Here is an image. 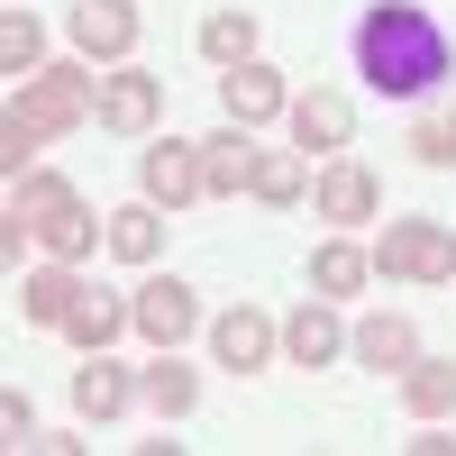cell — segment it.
I'll use <instances>...</instances> for the list:
<instances>
[{
  "label": "cell",
  "mask_w": 456,
  "mask_h": 456,
  "mask_svg": "<svg viewBox=\"0 0 456 456\" xmlns=\"http://www.w3.org/2000/svg\"><path fill=\"white\" fill-rule=\"evenodd\" d=\"M0 73H19V83H28V73H46V37H37V19H28V10L0 19Z\"/></svg>",
  "instance_id": "25"
},
{
  "label": "cell",
  "mask_w": 456,
  "mask_h": 456,
  "mask_svg": "<svg viewBox=\"0 0 456 456\" xmlns=\"http://www.w3.org/2000/svg\"><path fill=\"white\" fill-rule=\"evenodd\" d=\"M219 110H228L238 128H256V119H274V110H292V92H283L274 64H228V73H219Z\"/></svg>",
  "instance_id": "9"
},
{
  "label": "cell",
  "mask_w": 456,
  "mask_h": 456,
  "mask_svg": "<svg viewBox=\"0 0 456 456\" xmlns=\"http://www.w3.org/2000/svg\"><path fill=\"white\" fill-rule=\"evenodd\" d=\"M347 356H356V365H374V374H402L411 356H420V329L393 320V311H374L365 329H347Z\"/></svg>",
  "instance_id": "13"
},
{
  "label": "cell",
  "mask_w": 456,
  "mask_h": 456,
  "mask_svg": "<svg viewBox=\"0 0 456 456\" xmlns=\"http://www.w3.org/2000/svg\"><path fill=\"white\" fill-rule=\"evenodd\" d=\"M37 146H46V137H37L28 119H0V174H10V183H19V174L37 165Z\"/></svg>",
  "instance_id": "28"
},
{
  "label": "cell",
  "mask_w": 456,
  "mask_h": 456,
  "mask_svg": "<svg viewBox=\"0 0 456 456\" xmlns=\"http://www.w3.org/2000/svg\"><path fill=\"white\" fill-rule=\"evenodd\" d=\"M83 110H92V73H83V64H46V73H28V83H19L10 119H28L37 137H64Z\"/></svg>",
  "instance_id": "2"
},
{
  "label": "cell",
  "mask_w": 456,
  "mask_h": 456,
  "mask_svg": "<svg viewBox=\"0 0 456 456\" xmlns=\"http://www.w3.org/2000/svg\"><path fill=\"white\" fill-rule=\"evenodd\" d=\"M301 156H256V201H274V210H301Z\"/></svg>",
  "instance_id": "26"
},
{
  "label": "cell",
  "mask_w": 456,
  "mask_h": 456,
  "mask_svg": "<svg viewBox=\"0 0 456 456\" xmlns=\"http://www.w3.org/2000/svg\"><path fill=\"white\" fill-rule=\"evenodd\" d=\"M365 274H374V256H365V247H347V238H329V247L311 256V292H320V301H338V292H356Z\"/></svg>",
  "instance_id": "21"
},
{
  "label": "cell",
  "mask_w": 456,
  "mask_h": 456,
  "mask_svg": "<svg viewBox=\"0 0 456 456\" xmlns=\"http://www.w3.org/2000/svg\"><path fill=\"white\" fill-rule=\"evenodd\" d=\"M137 183H146V201H156V210L201 201V192H210V183H201V146H183V137L146 146V156H137Z\"/></svg>",
  "instance_id": "4"
},
{
  "label": "cell",
  "mask_w": 456,
  "mask_h": 456,
  "mask_svg": "<svg viewBox=\"0 0 456 456\" xmlns=\"http://www.w3.org/2000/svg\"><path fill=\"white\" fill-rule=\"evenodd\" d=\"M137 402L156 411V420H183V411L201 402V374H192V365H174V347H156V365L137 374Z\"/></svg>",
  "instance_id": "15"
},
{
  "label": "cell",
  "mask_w": 456,
  "mask_h": 456,
  "mask_svg": "<svg viewBox=\"0 0 456 456\" xmlns=\"http://www.w3.org/2000/svg\"><path fill=\"white\" fill-rule=\"evenodd\" d=\"M347 46H356V73H365L374 101H429L447 83V28L420 0H374Z\"/></svg>",
  "instance_id": "1"
},
{
  "label": "cell",
  "mask_w": 456,
  "mask_h": 456,
  "mask_svg": "<svg viewBox=\"0 0 456 456\" xmlns=\"http://www.w3.org/2000/svg\"><path fill=\"white\" fill-rule=\"evenodd\" d=\"M128 311H137V338H146V347H183V338L201 329V301H192V283H174V274H156V283H146V292L128 301Z\"/></svg>",
  "instance_id": "5"
},
{
  "label": "cell",
  "mask_w": 456,
  "mask_h": 456,
  "mask_svg": "<svg viewBox=\"0 0 456 456\" xmlns=\"http://www.w3.org/2000/svg\"><path fill=\"white\" fill-rule=\"evenodd\" d=\"M201 55L228 73V64H256V19L247 10H210L201 19Z\"/></svg>",
  "instance_id": "22"
},
{
  "label": "cell",
  "mask_w": 456,
  "mask_h": 456,
  "mask_svg": "<svg viewBox=\"0 0 456 456\" xmlns=\"http://www.w3.org/2000/svg\"><path fill=\"white\" fill-rule=\"evenodd\" d=\"M156 247H165V219H156V201L110 210V256H119V265H156Z\"/></svg>",
  "instance_id": "20"
},
{
  "label": "cell",
  "mask_w": 456,
  "mask_h": 456,
  "mask_svg": "<svg viewBox=\"0 0 456 456\" xmlns=\"http://www.w3.org/2000/svg\"><path fill=\"white\" fill-rule=\"evenodd\" d=\"M83 292H92V283H83V274H73V265L55 256V265H37V274L19 283V320H37V329H64Z\"/></svg>",
  "instance_id": "11"
},
{
  "label": "cell",
  "mask_w": 456,
  "mask_h": 456,
  "mask_svg": "<svg viewBox=\"0 0 456 456\" xmlns=\"http://www.w3.org/2000/svg\"><path fill=\"white\" fill-rule=\"evenodd\" d=\"M119 329H137V311H128V301H110V292H83V301H73V320H64V338H73L83 356H101Z\"/></svg>",
  "instance_id": "19"
},
{
  "label": "cell",
  "mask_w": 456,
  "mask_h": 456,
  "mask_svg": "<svg viewBox=\"0 0 456 456\" xmlns=\"http://www.w3.org/2000/svg\"><path fill=\"white\" fill-rule=\"evenodd\" d=\"M402 411H411V420H447V411H456V365L447 356H411L402 365Z\"/></svg>",
  "instance_id": "16"
},
{
  "label": "cell",
  "mask_w": 456,
  "mask_h": 456,
  "mask_svg": "<svg viewBox=\"0 0 456 456\" xmlns=\"http://www.w3.org/2000/svg\"><path fill=\"white\" fill-rule=\"evenodd\" d=\"M64 201H73V183H64V174H19V183H10V219L28 228V238H37V219H55Z\"/></svg>",
  "instance_id": "24"
},
{
  "label": "cell",
  "mask_w": 456,
  "mask_h": 456,
  "mask_svg": "<svg viewBox=\"0 0 456 456\" xmlns=\"http://www.w3.org/2000/svg\"><path fill=\"white\" fill-rule=\"evenodd\" d=\"M0 438H10V447H37V411L10 393V402H0Z\"/></svg>",
  "instance_id": "29"
},
{
  "label": "cell",
  "mask_w": 456,
  "mask_h": 456,
  "mask_svg": "<svg viewBox=\"0 0 456 456\" xmlns=\"http://www.w3.org/2000/svg\"><path fill=\"white\" fill-rule=\"evenodd\" d=\"M73 46H83V55H101V64H119L128 46H137V10H128V0H73Z\"/></svg>",
  "instance_id": "8"
},
{
  "label": "cell",
  "mask_w": 456,
  "mask_h": 456,
  "mask_svg": "<svg viewBox=\"0 0 456 456\" xmlns=\"http://www.w3.org/2000/svg\"><path fill=\"white\" fill-rule=\"evenodd\" d=\"M311 201H320V219H338V228H356V219H374V201H384V192H374V174H365V165H329Z\"/></svg>",
  "instance_id": "17"
},
{
  "label": "cell",
  "mask_w": 456,
  "mask_h": 456,
  "mask_svg": "<svg viewBox=\"0 0 456 456\" xmlns=\"http://www.w3.org/2000/svg\"><path fill=\"white\" fill-rule=\"evenodd\" d=\"M283 119H292V146H301V156H338V146L356 137V110H347V92H301V101L283 110Z\"/></svg>",
  "instance_id": "7"
},
{
  "label": "cell",
  "mask_w": 456,
  "mask_h": 456,
  "mask_svg": "<svg viewBox=\"0 0 456 456\" xmlns=\"http://www.w3.org/2000/svg\"><path fill=\"white\" fill-rule=\"evenodd\" d=\"M283 356H292V365H329V356H347V329H338L329 301H301V311L283 320Z\"/></svg>",
  "instance_id": "14"
},
{
  "label": "cell",
  "mask_w": 456,
  "mask_h": 456,
  "mask_svg": "<svg viewBox=\"0 0 456 456\" xmlns=\"http://www.w3.org/2000/svg\"><path fill=\"white\" fill-rule=\"evenodd\" d=\"M411 156H420V165H456V119H411Z\"/></svg>",
  "instance_id": "27"
},
{
  "label": "cell",
  "mask_w": 456,
  "mask_h": 456,
  "mask_svg": "<svg viewBox=\"0 0 456 456\" xmlns=\"http://www.w3.org/2000/svg\"><path fill=\"white\" fill-rule=\"evenodd\" d=\"M156 110H165V83H156V73H110V83H101V128L146 137V128H156Z\"/></svg>",
  "instance_id": "10"
},
{
  "label": "cell",
  "mask_w": 456,
  "mask_h": 456,
  "mask_svg": "<svg viewBox=\"0 0 456 456\" xmlns=\"http://www.w3.org/2000/svg\"><path fill=\"white\" fill-rule=\"evenodd\" d=\"M201 183H210L219 201H228V192H256V146H247V128H238V119L201 137Z\"/></svg>",
  "instance_id": "12"
},
{
  "label": "cell",
  "mask_w": 456,
  "mask_h": 456,
  "mask_svg": "<svg viewBox=\"0 0 456 456\" xmlns=\"http://www.w3.org/2000/svg\"><path fill=\"white\" fill-rule=\"evenodd\" d=\"M137 402V384L110 356H92V365H73V411H83V420H119V411Z\"/></svg>",
  "instance_id": "18"
},
{
  "label": "cell",
  "mask_w": 456,
  "mask_h": 456,
  "mask_svg": "<svg viewBox=\"0 0 456 456\" xmlns=\"http://www.w3.org/2000/svg\"><path fill=\"white\" fill-rule=\"evenodd\" d=\"M374 265L402 274V283H456V238L438 219H393L384 247H374Z\"/></svg>",
  "instance_id": "3"
},
{
  "label": "cell",
  "mask_w": 456,
  "mask_h": 456,
  "mask_svg": "<svg viewBox=\"0 0 456 456\" xmlns=\"http://www.w3.org/2000/svg\"><path fill=\"white\" fill-rule=\"evenodd\" d=\"M92 238H110V228H101L83 201H64L55 219H37V247H46V256H64V265H73V256H92Z\"/></svg>",
  "instance_id": "23"
},
{
  "label": "cell",
  "mask_w": 456,
  "mask_h": 456,
  "mask_svg": "<svg viewBox=\"0 0 456 456\" xmlns=\"http://www.w3.org/2000/svg\"><path fill=\"white\" fill-rule=\"evenodd\" d=\"M274 347H283V329L265 320V311H247V301H238V311H219V320H210V356H219L228 374H256V365L274 356Z\"/></svg>",
  "instance_id": "6"
}]
</instances>
